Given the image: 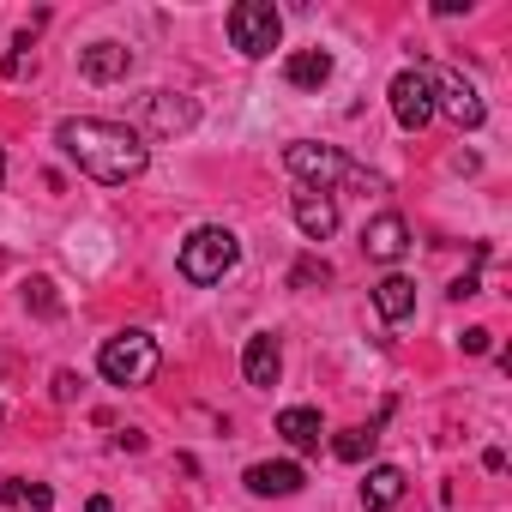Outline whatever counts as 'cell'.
I'll use <instances>...</instances> for the list:
<instances>
[{"label": "cell", "mask_w": 512, "mask_h": 512, "mask_svg": "<svg viewBox=\"0 0 512 512\" xmlns=\"http://www.w3.org/2000/svg\"><path fill=\"white\" fill-rule=\"evenodd\" d=\"M55 145L79 163V175H91L103 187H121V181L145 175V163H151V145L127 121H103V115H67L55 127Z\"/></svg>", "instance_id": "6da1fadb"}, {"label": "cell", "mask_w": 512, "mask_h": 512, "mask_svg": "<svg viewBox=\"0 0 512 512\" xmlns=\"http://www.w3.org/2000/svg\"><path fill=\"white\" fill-rule=\"evenodd\" d=\"M284 79H290L296 91H320V85L332 79V55H326V49H296V55L284 61Z\"/></svg>", "instance_id": "e0dca14e"}, {"label": "cell", "mask_w": 512, "mask_h": 512, "mask_svg": "<svg viewBox=\"0 0 512 512\" xmlns=\"http://www.w3.org/2000/svg\"><path fill=\"white\" fill-rule=\"evenodd\" d=\"M482 470H494V476H500V470H506V452H500V446H488V452H482Z\"/></svg>", "instance_id": "cb8c5ba5"}, {"label": "cell", "mask_w": 512, "mask_h": 512, "mask_svg": "<svg viewBox=\"0 0 512 512\" xmlns=\"http://www.w3.org/2000/svg\"><path fill=\"white\" fill-rule=\"evenodd\" d=\"M332 452H338L344 464H362V458L374 452V428H344V434L332 440Z\"/></svg>", "instance_id": "ffe728a7"}, {"label": "cell", "mask_w": 512, "mask_h": 512, "mask_svg": "<svg viewBox=\"0 0 512 512\" xmlns=\"http://www.w3.org/2000/svg\"><path fill=\"white\" fill-rule=\"evenodd\" d=\"M428 79H434V115H446V121L464 127V133H476V127L488 121V103H482V91H476L470 79H458V73H446V67H428Z\"/></svg>", "instance_id": "8992f818"}, {"label": "cell", "mask_w": 512, "mask_h": 512, "mask_svg": "<svg viewBox=\"0 0 512 512\" xmlns=\"http://www.w3.org/2000/svg\"><path fill=\"white\" fill-rule=\"evenodd\" d=\"M0 181H7V151H0Z\"/></svg>", "instance_id": "d4e9b609"}, {"label": "cell", "mask_w": 512, "mask_h": 512, "mask_svg": "<svg viewBox=\"0 0 512 512\" xmlns=\"http://www.w3.org/2000/svg\"><path fill=\"white\" fill-rule=\"evenodd\" d=\"M79 73L91 85H115L133 73V49L127 43H91V49H79Z\"/></svg>", "instance_id": "4fadbf2b"}, {"label": "cell", "mask_w": 512, "mask_h": 512, "mask_svg": "<svg viewBox=\"0 0 512 512\" xmlns=\"http://www.w3.org/2000/svg\"><path fill=\"white\" fill-rule=\"evenodd\" d=\"M404 500V470L398 464H374L362 482V512H392Z\"/></svg>", "instance_id": "2e32d148"}, {"label": "cell", "mask_w": 512, "mask_h": 512, "mask_svg": "<svg viewBox=\"0 0 512 512\" xmlns=\"http://www.w3.org/2000/svg\"><path fill=\"white\" fill-rule=\"evenodd\" d=\"M362 247H368V260L392 266V260H404V253H410V223H404L398 211H380V217L362 229Z\"/></svg>", "instance_id": "30bf717a"}, {"label": "cell", "mask_w": 512, "mask_h": 512, "mask_svg": "<svg viewBox=\"0 0 512 512\" xmlns=\"http://www.w3.org/2000/svg\"><path fill=\"white\" fill-rule=\"evenodd\" d=\"M278 434L296 446V452H320V410L314 404H290V410H278Z\"/></svg>", "instance_id": "9a60e30c"}, {"label": "cell", "mask_w": 512, "mask_h": 512, "mask_svg": "<svg viewBox=\"0 0 512 512\" xmlns=\"http://www.w3.org/2000/svg\"><path fill=\"white\" fill-rule=\"evenodd\" d=\"M241 374H247V386H260V392L278 386V374H284V350H278L272 332H253V338H247V350H241Z\"/></svg>", "instance_id": "7c38bea8"}, {"label": "cell", "mask_w": 512, "mask_h": 512, "mask_svg": "<svg viewBox=\"0 0 512 512\" xmlns=\"http://www.w3.org/2000/svg\"><path fill=\"white\" fill-rule=\"evenodd\" d=\"M25 308H31V314H43V320H55V314H61L55 284H49V278H25Z\"/></svg>", "instance_id": "d6986e66"}, {"label": "cell", "mask_w": 512, "mask_h": 512, "mask_svg": "<svg viewBox=\"0 0 512 512\" xmlns=\"http://www.w3.org/2000/svg\"><path fill=\"white\" fill-rule=\"evenodd\" d=\"M374 308H380V320H386V326L410 320V314H416V284H410V278H398V272H386V278L374 284Z\"/></svg>", "instance_id": "5bb4252c"}, {"label": "cell", "mask_w": 512, "mask_h": 512, "mask_svg": "<svg viewBox=\"0 0 512 512\" xmlns=\"http://www.w3.org/2000/svg\"><path fill=\"white\" fill-rule=\"evenodd\" d=\"M139 115H145V127H151V133H187V127L199 121L193 97H181V91H145Z\"/></svg>", "instance_id": "9c48e42d"}, {"label": "cell", "mask_w": 512, "mask_h": 512, "mask_svg": "<svg viewBox=\"0 0 512 512\" xmlns=\"http://www.w3.org/2000/svg\"><path fill=\"white\" fill-rule=\"evenodd\" d=\"M0 500H7V506H37V512H49V506H55V488H49V482H7V488H0Z\"/></svg>", "instance_id": "ac0fdd59"}, {"label": "cell", "mask_w": 512, "mask_h": 512, "mask_svg": "<svg viewBox=\"0 0 512 512\" xmlns=\"http://www.w3.org/2000/svg\"><path fill=\"white\" fill-rule=\"evenodd\" d=\"M278 37H284V19H278L272 0H241V7H229V43H235V55L266 61L278 49Z\"/></svg>", "instance_id": "5b68a950"}, {"label": "cell", "mask_w": 512, "mask_h": 512, "mask_svg": "<svg viewBox=\"0 0 512 512\" xmlns=\"http://www.w3.org/2000/svg\"><path fill=\"white\" fill-rule=\"evenodd\" d=\"M0 422H7V410H0Z\"/></svg>", "instance_id": "484cf974"}, {"label": "cell", "mask_w": 512, "mask_h": 512, "mask_svg": "<svg viewBox=\"0 0 512 512\" xmlns=\"http://www.w3.org/2000/svg\"><path fill=\"white\" fill-rule=\"evenodd\" d=\"M284 169H290L302 187H320V193H332V187H362V193H380V187H386L380 175H368L362 163H350L338 145H314V139L284 145Z\"/></svg>", "instance_id": "7a4b0ae2"}, {"label": "cell", "mask_w": 512, "mask_h": 512, "mask_svg": "<svg viewBox=\"0 0 512 512\" xmlns=\"http://www.w3.org/2000/svg\"><path fill=\"white\" fill-rule=\"evenodd\" d=\"M488 338H494V332H482V326H470V332H464V350H470V356H488Z\"/></svg>", "instance_id": "603a6c76"}, {"label": "cell", "mask_w": 512, "mask_h": 512, "mask_svg": "<svg viewBox=\"0 0 512 512\" xmlns=\"http://www.w3.org/2000/svg\"><path fill=\"white\" fill-rule=\"evenodd\" d=\"M392 115H398V127L404 133H422L428 121H434V79H428V61H416V67H404L398 79H392Z\"/></svg>", "instance_id": "52a82bcc"}, {"label": "cell", "mask_w": 512, "mask_h": 512, "mask_svg": "<svg viewBox=\"0 0 512 512\" xmlns=\"http://www.w3.org/2000/svg\"><path fill=\"white\" fill-rule=\"evenodd\" d=\"M241 482H247V494H260V500H290V494H302L308 470L296 458H278V464H247Z\"/></svg>", "instance_id": "ba28073f"}, {"label": "cell", "mask_w": 512, "mask_h": 512, "mask_svg": "<svg viewBox=\"0 0 512 512\" xmlns=\"http://www.w3.org/2000/svg\"><path fill=\"white\" fill-rule=\"evenodd\" d=\"M235 260H241V241H235V229H223V223L193 229V235L181 241V253H175V266H181L187 284H223V272H235Z\"/></svg>", "instance_id": "3957f363"}, {"label": "cell", "mask_w": 512, "mask_h": 512, "mask_svg": "<svg viewBox=\"0 0 512 512\" xmlns=\"http://www.w3.org/2000/svg\"><path fill=\"white\" fill-rule=\"evenodd\" d=\"M314 284H332V266L308 253V260H296V266H290V290H314Z\"/></svg>", "instance_id": "44dd1931"}, {"label": "cell", "mask_w": 512, "mask_h": 512, "mask_svg": "<svg viewBox=\"0 0 512 512\" xmlns=\"http://www.w3.org/2000/svg\"><path fill=\"white\" fill-rule=\"evenodd\" d=\"M97 368H103V380H109V386H145V380H157L163 350H157V338H151V332H115V338H103Z\"/></svg>", "instance_id": "277c9868"}, {"label": "cell", "mask_w": 512, "mask_h": 512, "mask_svg": "<svg viewBox=\"0 0 512 512\" xmlns=\"http://www.w3.org/2000/svg\"><path fill=\"white\" fill-rule=\"evenodd\" d=\"M290 217H296V229H302L308 241H326V235L338 229V199L320 193V187H302V193L290 199Z\"/></svg>", "instance_id": "8fae6325"}, {"label": "cell", "mask_w": 512, "mask_h": 512, "mask_svg": "<svg viewBox=\"0 0 512 512\" xmlns=\"http://www.w3.org/2000/svg\"><path fill=\"white\" fill-rule=\"evenodd\" d=\"M49 392H55V404H73V398H79V374H73V368H61V374L49 380Z\"/></svg>", "instance_id": "7402d4cb"}]
</instances>
